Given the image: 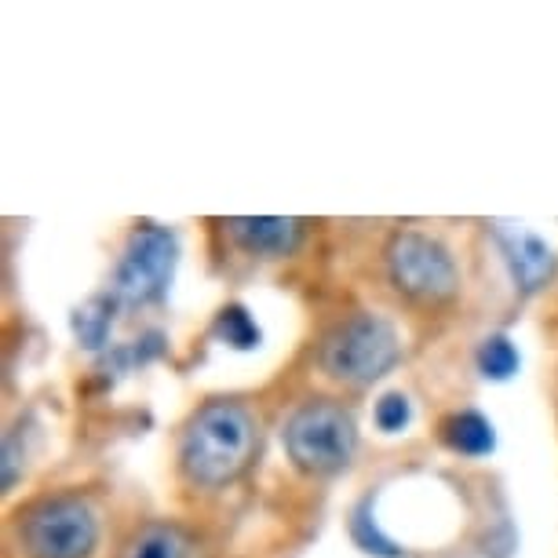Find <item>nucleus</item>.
I'll return each instance as SVG.
<instances>
[{"instance_id": "nucleus-1", "label": "nucleus", "mask_w": 558, "mask_h": 558, "mask_svg": "<svg viewBox=\"0 0 558 558\" xmlns=\"http://www.w3.org/2000/svg\"><path fill=\"white\" fill-rule=\"evenodd\" d=\"M259 449L256 420L238 402H208L191 416L179 438V468L202 489H219L248 471Z\"/></svg>"}, {"instance_id": "nucleus-2", "label": "nucleus", "mask_w": 558, "mask_h": 558, "mask_svg": "<svg viewBox=\"0 0 558 558\" xmlns=\"http://www.w3.org/2000/svg\"><path fill=\"white\" fill-rule=\"evenodd\" d=\"M402 357V343L391 322L380 314L357 311L322 340L318 362L332 380L347 387H368L387 376Z\"/></svg>"}, {"instance_id": "nucleus-3", "label": "nucleus", "mask_w": 558, "mask_h": 558, "mask_svg": "<svg viewBox=\"0 0 558 558\" xmlns=\"http://www.w3.org/2000/svg\"><path fill=\"white\" fill-rule=\"evenodd\" d=\"M15 533L26 558H92L99 547L96 511L73 493L26 504L15 514Z\"/></svg>"}, {"instance_id": "nucleus-4", "label": "nucleus", "mask_w": 558, "mask_h": 558, "mask_svg": "<svg viewBox=\"0 0 558 558\" xmlns=\"http://www.w3.org/2000/svg\"><path fill=\"white\" fill-rule=\"evenodd\" d=\"M281 438H286L289 460L296 463L303 475L325 478L351 463L357 449V424L343 405L318 398V402L300 405L289 416Z\"/></svg>"}, {"instance_id": "nucleus-5", "label": "nucleus", "mask_w": 558, "mask_h": 558, "mask_svg": "<svg viewBox=\"0 0 558 558\" xmlns=\"http://www.w3.org/2000/svg\"><path fill=\"white\" fill-rule=\"evenodd\" d=\"M387 278L405 300L427 303V307L449 303L460 289L452 252L438 238H427L420 230H398L387 241Z\"/></svg>"}, {"instance_id": "nucleus-6", "label": "nucleus", "mask_w": 558, "mask_h": 558, "mask_svg": "<svg viewBox=\"0 0 558 558\" xmlns=\"http://www.w3.org/2000/svg\"><path fill=\"white\" fill-rule=\"evenodd\" d=\"M175 259L179 241L172 230L157 223L135 227L118 263V274H113V296H118V303H132L135 307V303L161 300L175 274Z\"/></svg>"}, {"instance_id": "nucleus-7", "label": "nucleus", "mask_w": 558, "mask_h": 558, "mask_svg": "<svg viewBox=\"0 0 558 558\" xmlns=\"http://www.w3.org/2000/svg\"><path fill=\"white\" fill-rule=\"evenodd\" d=\"M493 234H497V245L504 252V263H508L514 286L522 292L544 289L547 278L555 274V256H551V248H547V241L536 238L533 230L508 227V223H500Z\"/></svg>"}, {"instance_id": "nucleus-8", "label": "nucleus", "mask_w": 558, "mask_h": 558, "mask_svg": "<svg viewBox=\"0 0 558 558\" xmlns=\"http://www.w3.org/2000/svg\"><path fill=\"white\" fill-rule=\"evenodd\" d=\"M227 234L245 252H252V256L278 259L300 248L303 223L286 216H245V219H227Z\"/></svg>"}, {"instance_id": "nucleus-9", "label": "nucleus", "mask_w": 558, "mask_h": 558, "mask_svg": "<svg viewBox=\"0 0 558 558\" xmlns=\"http://www.w3.org/2000/svg\"><path fill=\"white\" fill-rule=\"evenodd\" d=\"M441 441L460 457H486L497 446V435H493V424L486 416L475 413V409H463V413L441 420Z\"/></svg>"}, {"instance_id": "nucleus-10", "label": "nucleus", "mask_w": 558, "mask_h": 558, "mask_svg": "<svg viewBox=\"0 0 558 558\" xmlns=\"http://www.w3.org/2000/svg\"><path fill=\"white\" fill-rule=\"evenodd\" d=\"M113 311H118V296H96V300L84 303L77 314H73V332H77V340L88 347V351L107 347Z\"/></svg>"}, {"instance_id": "nucleus-11", "label": "nucleus", "mask_w": 558, "mask_h": 558, "mask_svg": "<svg viewBox=\"0 0 558 558\" xmlns=\"http://www.w3.org/2000/svg\"><path fill=\"white\" fill-rule=\"evenodd\" d=\"M351 536H354V544L362 547L365 555H373V558H405L402 547H398L391 536H387L380 525H376L373 500H362L354 508V514H351Z\"/></svg>"}, {"instance_id": "nucleus-12", "label": "nucleus", "mask_w": 558, "mask_h": 558, "mask_svg": "<svg viewBox=\"0 0 558 558\" xmlns=\"http://www.w3.org/2000/svg\"><path fill=\"white\" fill-rule=\"evenodd\" d=\"M213 332L227 347H234V351H252V347L259 343V325L252 322V314L241 307V303H230V307H223L216 314Z\"/></svg>"}, {"instance_id": "nucleus-13", "label": "nucleus", "mask_w": 558, "mask_h": 558, "mask_svg": "<svg viewBox=\"0 0 558 558\" xmlns=\"http://www.w3.org/2000/svg\"><path fill=\"white\" fill-rule=\"evenodd\" d=\"M478 373L486 380H511L519 373V351L508 336H489L478 347Z\"/></svg>"}, {"instance_id": "nucleus-14", "label": "nucleus", "mask_w": 558, "mask_h": 558, "mask_svg": "<svg viewBox=\"0 0 558 558\" xmlns=\"http://www.w3.org/2000/svg\"><path fill=\"white\" fill-rule=\"evenodd\" d=\"M161 354V336L150 332V336H143V340H135L129 347H118L107 362H102V368L107 373H129L132 365H143V362H150V357Z\"/></svg>"}, {"instance_id": "nucleus-15", "label": "nucleus", "mask_w": 558, "mask_h": 558, "mask_svg": "<svg viewBox=\"0 0 558 558\" xmlns=\"http://www.w3.org/2000/svg\"><path fill=\"white\" fill-rule=\"evenodd\" d=\"M409 420H413V405H409L405 395L391 391L376 402V427H380L384 435H398V430H405Z\"/></svg>"}, {"instance_id": "nucleus-16", "label": "nucleus", "mask_w": 558, "mask_h": 558, "mask_svg": "<svg viewBox=\"0 0 558 558\" xmlns=\"http://www.w3.org/2000/svg\"><path fill=\"white\" fill-rule=\"evenodd\" d=\"M135 558H175V544L172 536L165 533H150L146 541L140 544V551H135Z\"/></svg>"}]
</instances>
